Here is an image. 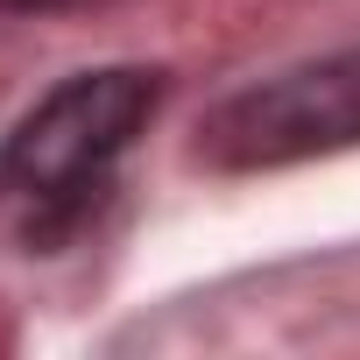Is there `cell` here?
<instances>
[{
    "label": "cell",
    "instance_id": "cell-1",
    "mask_svg": "<svg viewBox=\"0 0 360 360\" xmlns=\"http://www.w3.org/2000/svg\"><path fill=\"white\" fill-rule=\"evenodd\" d=\"M155 99H162V78L134 71V64L64 78L8 134V148H0V191L29 198V205H71V198H85L113 169V155L148 127Z\"/></svg>",
    "mask_w": 360,
    "mask_h": 360
},
{
    "label": "cell",
    "instance_id": "cell-2",
    "mask_svg": "<svg viewBox=\"0 0 360 360\" xmlns=\"http://www.w3.org/2000/svg\"><path fill=\"white\" fill-rule=\"evenodd\" d=\"M339 148H360V50L276 71L219 99L198 127V162L212 169H290Z\"/></svg>",
    "mask_w": 360,
    "mask_h": 360
},
{
    "label": "cell",
    "instance_id": "cell-3",
    "mask_svg": "<svg viewBox=\"0 0 360 360\" xmlns=\"http://www.w3.org/2000/svg\"><path fill=\"white\" fill-rule=\"evenodd\" d=\"M0 8H57V0H0Z\"/></svg>",
    "mask_w": 360,
    "mask_h": 360
}]
</instances>
